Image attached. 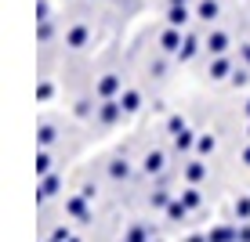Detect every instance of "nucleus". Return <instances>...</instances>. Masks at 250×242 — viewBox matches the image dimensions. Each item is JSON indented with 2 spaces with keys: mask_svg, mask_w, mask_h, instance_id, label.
Listing matches in <instances>:
<instances>
[{
  "mask_svg": "<svg viewBox=\"0 0 250 242\" xmlns=\"http://www.w3.org/2000/svg\"><path fill=\"white\" fill-rule=\"evenodd\" d=\"M51 94H55V83H40V87H37V98L40 101H47Z\"/></svg>",
  "mask_w": 250,
  "mask_h": 242,
  "instance_id": "obj_27",
  "label": "nucleus"
},
{
  "mask_svg": "<svg viewBox=\"0 0 250 242\" xmlns=\"http://www.w3.org/2000/svg\"><path fill=\"white\" fill-rule=\"evenodd\" d=\"M243 112H247V116H250V101H247V109H243Z\"/></svg>",
  "mask_w": 250,
  "mask_h": 242,
  "instance_id": "obj_37",
  "label": "nucleus"
},
{
  "mask_svg": "<svg viewBox=\"0 0 250 242\" xmlns=\"http://www.w3.org/2000/svg\"><path fill=\"white\" fill-rule=\"evenodd\" d=\"M174 4H185V0H170V7H174Z\"/></svg>",
  "mask_w": 250,
  "mask_h": 242,
  "instance_id": "obj_36",
  "label": "nucleus"
},
{
  "mask_svg": "<svg viewBox=\"0 0 250 242\" xmlns=\"http://www.w3.org/2000/svg\"><path fill=\"white\" fill-rule=\"evenodd\" d=\"M76 116H80V119L91 116V101H76Z\"/></svg>",
  "mask_w": 250,
  "mask_h": 242,
  "instance_id": "obj_31",
  "label": "nucleus"
},
{
  "mask_svg": "<svg viewBox=\"0 0 250 242\" xmlns=\"http://www.w3.org/2000/svg\"><path fill=\"white\" fill-rule=\"evenodd\" d=\"M229 80H232V87H247L250 83V69H232Z\"/></svg>",
  "mask_w": 250,
  "mask_h": 242,
  "instance_id": "obj_21",
  "label": "nucleus"
},
{
  "mask_svg": "<svg viewBox=\"0 0 250 242\" xmlns=\"http://www.w3.org/2000/svg\"><path fill=\"white\" fill-rule=\"evenodd\" d=\"M149 203H152V206H170V195H167V192H152Z\"/></svg>",
  "mask_w": 250,
  "mask_h": 242,
  "instance_id": "obj_28",
  "label": "nucleus"
},
{
  "mask_svg": "<svg viewBox=\"0 0 250 242\" xmlns=\"http://www.w3.org/2000/svg\"><path fill=\"white\" fill-rule=\"evenodd\" d=\"M65 210L73 213L76 221H91V213H87V195H76V199H65Z\"/></svg>",
  "mask_w": 250,
  "mask_h": 242,
  "instance_id": "obj_4",
  "label": "nucleus"
},
{
  "mask_svg": "<svg viewBox=\"0 0 250 242\" xmlns=\"http://www.w3.org/2000/svg\"><path fill=\"white\" fill-rule=\"evenodd\" d=\"M207 47H210V55H225L229 37H225V33H210V37H207Z\"/></svg>",
  "mask_w": 250,
  "mask_h": 242,
  "instance_id": "obj_8",
  "label": "nucleus"
},
{
  "mask_svg": "<svg viewBox=\"0 0 250 242\" xmlns=\"http://www.w3.org/2000/svg\"><path fill=\"white\" fill-rule=\"evenodd\" d=\"M37 174H40V177H47V174H51V155H47V152H40V155H37Z\"/></svg>",
  "mask_w": 250,
  "mask_h": 242,
  "instance_id": "obj_23",
  "label": "nucleus"
},
{
  "mask_svg": "<svg viewBox=\"0 0 250 242\" xmlns=\"http://www.w3.org/2000/svg\"><path fill=\"white\" fill-rule=\"evenodd\" d=\"M182 44H185V37H182V29H178V25H170V29H163V37H160V47H163V51H170V55H178V51H182Z\"/></svg>",
  "mask_w": 250,
  "mask_h": 242,
  "instance_id": "obj_2",
  "label": "nucleus"
},
{
  "mask_svg": "<svg viewBox=\"0 0 250 242\" xmlns=\"http://www.w3.org/2000/svg\"><path fill=\"white\" fill-rule=\"evenodd\" d=\"M182 199H185V206H188V210H196V206L203 203V199H200V192H196V188H188V192H185Z\"/></svg>",
  "mask_w": 250,
  "mask_h": 242,
  "instance_id": "obj_25",
  "label": "nucleus"
},
{
  "mask_svg": "<svg viewBox=\"0 0 250 242\" xmlns=\"http://www.w3.org/2000/svg\"><path fill=\"white\" fill-rule=\"evenodd\" d=\"M69 242H80V239H69Z\"/></svg>",
  "mask_w": 250,
  "mask_h": 242,
  "instance_id": "obj_38",
  "label": "nucleus"
},
{
  "mask_svg": "<svg viewBox=\"0 0 250 242\" xmlns=\"http://www.w3.org/2000/svg\"><path fill=\"white\" fill-rule=\"evenodd\" d=\"M47 11H51L47 0H37V19H40V22H47Z\"/></svg>",
  "mask_w": 250,
  "mask_h": 242,
  "instance_id": "obj_29",
  "label": "nucleus"
},
{
  "mask_svg": "<svg viewBox=\"0 0 250 242\" xmlns=\"http://www.w3.org/2000/svg\"><path fill=\"white\" fill-rule=\"evenodd\" d=\"M65 40H69V47H83V44L91 40V29H87V25H73Z\"/></svg>",
  "mask_w": 250,
  "mask_h": 242,
  "instance_id": "obj_6",
  "label": "nucleus"
},
{
  "mask_svg": "<svg viewBox=\"0 0 250 242\" xmlns=\"http://www.w3.org/2000/svg\"><path fill=\"white\" fill-rule=\"evenodd\" d=\"M37 145H40V149H47V145H55V127H51V123H44V127H40V130H37Z\"/></svg>",
  "mask_w": 250,
  "mask_h": 242,
  "instance_id": "obj_18",
  "label": "nucleus"
},
{
  "mask_svg": "<svg viewBox=\"0 0 250 242\" xmlns=\"http://www.w3.org/2000/svg\"><path fill=\"white\" fill-rule=\"evenodd\" d=\"M207 239H210V242H236V239H239V231H236V228H214Z\"/></svg>",
  "mask_w": 250,
  "mask_h": 242,
  "instance_id": "obj_13",
  "label": "nucleus"
},
{
  "mask_svg": "<svg viewBox=\"0 0 250 242\" xmlns=\"http://www.w3.org/2000/svg\"><path fill=\"white\" fill-rule=\"evenodd\" d=\"M200 19H203V22H214V19H218V0H200Z\"/></svg>",
  "mask_w": 250,
  "mask_h": 242,
  "instance_id": "obj_16",
  "label": "nucleus"
},
{
  "mask_svg": "<svg viewBox=\"0 0 250 242\" xmlns=\"http://www.w3.org/2000/svg\"><path fill=\"white\" fill-rule=\"evenodd\" d=\"M120 116H127L120 101H102V109H98V119H102V123H116Z\"/></svg>",
  "mask_w": 250,
  "mask_h": 242,
  "instance_id": "obj_3",
  "label": "nucleus"
},
{
  "mask_svg": "<svg viewBox=\"0 0 250 242\" xmlns=\"http://www.w3.org/2000/svg\"><path fill=\"white\" fill-rule=\"evenodd\" d=\"M196 152H200V155L214 152V134H200V137H196Z\"/></svg>",
  "mask_w": 250,
  "mask_h": 242,
  "instance_id": "obj_20",
  "label": "nucleus"
},
{
  "mask_svg": "<svg viewBox=\"0 0 250 242\" xmlns=\"http://www.w3.org/2000/svg\"><path fill=\"white\" fill-rule=\"evenodd\" d=\"M178 58H182V62H188V58H196V37H192V33L185 37V44H182V51H178Z\"/></svg>",
  "mask_w": 250,
  "mask_h": 242,
  "instance_id": "obj_19",
  "label": "nucleus"
},
{
  "mask_svg": "<svg viewBox=\"0 0 250 242\" xmlns=\"http://www.w3.org/2000/svg\"><path fill=\"white\" fill-rule=\"evenodd\" d=\"M55 37V25L51 22H37V40H51Z\"/></svg>",
  "mask_w": 250,
  "mask_h": 242,
  "instance_id": "obj_24",
  "label": "nucleus"
},
{
  "mask_svg": "<svg viewBox=\"0 0 250 242\" xmlns=\"http://www.w3.org/2000/svg\"><path fill=\"white\" fill-rule=\"evenodd\" d=\"M243 62H247V69H250V47H243Z\"/></svg>",
  "mask_w": 250,
  "mask_h": 242,
  "instance_id": "obj_35",
  "label": "nucleus"
},
{
  "mask_svg": "<svg viewBox=\"0 0 250 242\" xmlns=\"http://www.w3.org/2000/svg\"><path fill=\"white\" fill-rule=\"evenodd\" d=\"M236 213H239V217H250V199H239V203H236Z\"/></svg>",
  "mask_w": 250,
  "mask_h": 242,
  "instance_id": "obj_30",
  "label": "nucleus"
},
{
  "mask_svg": "<svg viewBox=\"0 0 250 242\" xmlns=\"http://www.w3.org/2000/svg\"><path fill=\"white\" fill-rule=\"evenodd\" d=\"M192 145H196V134L188 130V127H185L182 134H174V149H178V152H188V149H192Z\"/></svg>",
  "mask_w": 250,
  "mask_h": 242,
  "instance_id": "obj_12",
  "label": "nucleus"
},
{
  "mask_svg": "<svg viewBox=\"0 0 250 242\" xmlns=\"http://www.w3.org/2000/svg\"><path fill=\"white\" fill-rule=\"evenodd\" d=\"M243 163H247V167H250V145H247V149H243Z\"/></svg>",
  "mask_w": 250,
  "mask_h": 242,
  "instance_id": "obj_34",
  "label": "nucleus"
},
{
  "mask_svg": "<svg viewBox=\"0 0 250 242\" xmlns=\"http://www.w3.org/2000/svg\"><path fill=\"white\" fill-rule=\"evenodd\" d=\"M116 94H124V80H120L116 73H105V76L98 80V98H102V101H113Z\"/></svg>",
  "mask_w": 250,
  "mask_h": 242,
  "instance_id": "obj_1",
  "label": "nucleus"
},
{
  "mask_svg": "<svg viewBox=\"0 0 250 242\" xmlns=\"http://www.w3.org/2000/svg\"><path fill=\"white\" fill-rule=\"evenodd\" d=\"M210 76H214V80H225V76H232V62H229V55H214V62H210Z\"/></svg>",
  "mask_w": 250,
  "mask_h": 242,
  "instance_id": "obj_5",
  "label": "nucleus"
},
{
  "mask_svg": "<svg viewBox=\"0 0 250 242\" xmlns=\"http://www.w3.org/2000/svg\"><path fill=\"white\" fill-rule=\"evenodd\" d=\"M120 105H124V112H138L142 94H138V91H124V94H120Z\"/></svg>",
  "mask_w": 250,
  "mask_h": 242,
  "instance_id": "obj_11",
  "label": "nucleus"
},
{
  "mask_svg": "<svg viewBox=\"0 0 250 242\" xmlns=\"http://www.w3.org/2000/svg\"><path fill=\"white\" fill-rule=\"evenodd\" d=\"M149 239V228H145V224H134L131 231H127V242H145Z\"/></svg>",
  "mask_w": 250,
  "mask_h": 242,
  "instance_id": "obj_22",
  "label": "nucleus"
},
{
  "mask_svg": "<svg viewBox=\"0 0 250 242\" xmlns=\"http://www.w3.org/2000/svg\"><path fill=\"white\" fill-rule=\"evenodd\" d=\"M55 192H58V177H55V174H47V177H44V185H40V192H37V203H44V199H51Z\"/></svg>",
  "mask_w": 250,
  "mask_h": 242,
  "instance_id": "obj_9",
  "label": "nucleus"
},
{
  "mask_svg": "<svg viewBox=\"0 0 250 242\" xmlns=\"http://www.w3.org/2000/svg\"><path fill=\"white\" fill-rule=\"evenodd\" d=\"M127 174H131V167H127V159H113V163H109V177H113V181H124Z\"/></svg>",
  "mask_w": 250,
  "mask_h": 242,
  "instance_id": "obj_15",
  "label": "nucleus"
},
{
  "mask_svg": "<svg viewBox=\"0 0 250 242\" xmlns=\"http://www.w3.org/2000/svg\"><path fill=\"white\" fill-rule=\"evenodd\" d=\"M185 177L192 181V185H200V181L207 177V167H203V163H188V167H185Z\"/></svg>",
  "mask_w": 250,
  "mask_h": 242,
  "instance_id": "obj_17",
  "label": "nucleus"
},
{
  "mask_svg": "<svg viewBox=\"0 0 250 242\" xmlns=\"http://www.w3.org/2000/svg\"><path fill=\"white\" fill-rule=\"evenodd\" d=\"M185 213H188L185 199H170V206H167V217H170V221H185Z\"/></svg>",
  "mask_w": 250,
  "mask_h": 242,
  "instance_id": "obj_14",
  "label": "nucleus"
},
{
  "mask_svg": "<svg viewBox=\"0 0 250 242\" xmlns=\"http://www.w3.org/2000/svg\"><path fill=\"white\" fill-rule=\"evenodd\" d=\"M185 242H210V239H203V235H192V239H185Z\"/></svg>",
  "mask_w": 250,
  "mask_h": 242,
  "instance_id": "obj_33",
  "label": "nucleus"
},
{
  "mask_svg": "<svg viewBox=\"0 0 250 242\" xmlns=\"http://www.w3.org/2000/svg\"><path fill=\"white\" fill-rule=\"evenodd\" d=\"M167 130H170V134H182V130H185V119H182V116H170V119H167Z\"/></svg>",
  "mask_w": 250,
  "mask_h": 242,
  "instance_id": "obj_26",
  "label": "nucleus"
},
{
  "mask_svg": "<svg viewBox=\"0 0 250 242\" xmlns=\"http://www.w3.org/2000/svg\"><path fill=\"white\" fill-rule=\"evenodd\" d=\"M142 170H145V174H160V170H163V152H149L145 163H142Z\"/></svg>",
  "mask_w": 250,
  "mask_h": 242,
  "instance_id": "obj_10",
  "label": "nucleus"
},
{
  "mask_svg": "<svg viewBox=\"0 0 250 242\" xmlns=\"http://www.w3.org/2000/svg\"><path fill=\"white\" fill-rule=\"evenodd\" d=\"M167 22L178 25V29H182V25H188V7H185V4H174V7H170V15H167Z\"/></svg>",
  "mask_w": 250,
  "mask_h": 242,
  "instance_id": "obj_7",
  "label": "nucleus"
},
{
  "mask_svg": "<svg viewBox=\"0 0 250 242\" xmlns=\"http://www.w3.org/2000/svg\"><path fill=\"white\" fill-rule=\"evenodd\" d=\"M239 242H250V224H247V228H239Z\"/></svg>",
  "mask_w": 250,
  "mask_h": 242,
  "instance_id": "obj_32",
  "label": "nucleus"
}]
</instances>
